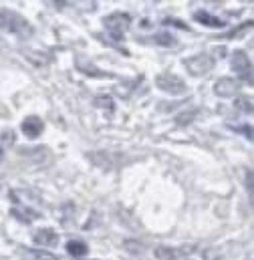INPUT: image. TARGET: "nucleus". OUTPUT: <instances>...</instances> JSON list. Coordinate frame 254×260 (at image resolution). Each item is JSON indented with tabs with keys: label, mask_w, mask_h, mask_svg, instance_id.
<instances>
[{
	"label": "nucleus",
	"mask_w": 254,
	"mask_h": 260,
	"mask_svg": "<svg viewBox=\"0 0 254 260\" xmlns=\"http://www.w3.org/2000/svg\"><path fill=\"white\" fill-rule=\"evenodd\" d=\"M155 256L160 260H222L216 250L206 248V246H196V244L157 246L155 248Z\"/></svg>",
	"instance_id": "nucleus-1"
},
{
	"label": "nucleus",
	"mask_w": 254,
	"mask_h": 260,
	"mask_svg": "<svg viewBox=\"0 0 254 260\" xmlns=\"http://www.w3.org/2000/svg\"><path fill=\"white\" fill-rule=\"evenodd\" d=\"M0 30L10 32L18 39H30L35 32L33 24L22 14H18L10 8H0Z\"/></svg>",
	"instance_id": "nucleus-2"
},
{
	"label": "nucleus",
	"mask_w": 254,
	"mask_h": 260,
	"mask_svg": "<svg viewBox=\"0 0 254 260\" xmlns=\"http://www.w3.org/2000/svg\"><path fill=\"white\" fill-rule=\"evenodd\" d=\"M129 24H131V18H129V14H123V12H113L103 18V26L113 41H123Z\"/></svg>",
	"instance_id": "nucleus-3"
},
{
	"label": "nucleus",
	"mask_w": 254,
	"mask_h": 260,
	"mask_svg": "<svg viewBox=\"0 0 254 260\" xmlns=\"http://www.w3.org/2000/svg\"><path fill=\"white\" fill-rule=\"evenodd\" d=\"M155 87H157L160 91L168 93V95H174V97H180V95H184V93L188 91L186 81L180 79V77L174 75V73H160V75L155 77Z\"/></svg>",
	"instance_id": "nucleus-4"
},
{
	"label": "nucleus",
	"mask_w": 254,
	"mask_h": 260,
	"mask_svg": "<svg viewBox=\"0 0 254 260\" xmlns=\"http://www.w3.org/2000/svg\"><path fill=\"white\" fill-rule=\"evenodd\" d=\"M230 67L236 73V77L248 85H252V63L244 51H234L230 57Z\"/></svg>",
	"instance_id": "nucleus-5"
},
{
	"label": "nucleus",
	"mask_w": 254,
	"mask_h": 260,
	"mask_svg": "<svg viewBox=\"0 0 254 260\" xmlns=\"http://www.w3.org/2000/svg\"><path fill=\"white\" fill-rule=\"evenodd\" d=\"M214 65H216L214 57H212V55H206V53H202V55H194V57H190V59L184 61V67L188 69V73L194 75V77H200V75L210 73V71L214 69Z\"/></svg>",
	"instance_id": "nucleus-6"
},
{
	"label": "nucleus",
	"mask_w": 254,
	"mask_h": 260,
	"mask_svg": "<svg viewBox=\"0 0 254 260\" xmlns=\"http://www.w3.org/2000/svg\"><path fill=\"white\" fill-rule=\"evenodd\" d=\"M238 89H240V83H238L236 79H232V77H220V79L214 83V93H216L218 97H224V99L236 95Z\"/></svg>",
	"instance_id": "nucleus-7"
},
{
	"label": "nucleus",
	"mask_w": 254,
	"mask_h": 260,
	"mask_svg": "<svg viewBox=\"0 0 254 260\" xmlns=\"http://www.w3.org/2000/svg\"><path fill=\"white\" fill-rule=\"evenodd\" d=\"M45 129V123H43V119L41 117H37V115H30V117H26L22 123H20V131L28 137V139H37L41 133Z\"/></svg>",
	"instance_id": "nucleus-8"
},
{
	"label": "nucleus",
	"mask_w": 254,
	"mask_h": 260,
	"mask_svg": "<svg viewBox=\"0 0 254 260\" xmlns=\"http://www.w3.org/2000/svg\"><path fill=\"white\" fill-rule=\"evenodd\" d=\"M33 240L39 244V246H57L59 244V234L55 232V230H51V228H41V230H37L35 234H33Z\"/></svg>",
	"instance_id": "nucleus-9"
},
{
	"label": "nucleus",
	"mask_w": 254,
	"mask_h": 260,
	"mask_svg": "<svg viewBox=\"0 0 254 260\" xmlns=\"http://www.w3.org/2000/svg\"><path fill=\"white\" fill-rule=\"evenodd\" d=\"M194 20H198L200 24H204V26H208V28H224V26H226L224 20H220V18L214 16V14H210L208 10H196V12H194Z\"/></svg>",
	"instance_id": "nucleus-10"
},
{
	"label": "nucleus",
	"mask_w": 254,
	"mask_h": 260,
	"mask_svg": "<svg viewBox=\"0 0 254 260\" xmlns=\"http://www.w3.org/2000/svg\"><path fill=\"white\" fill-rule=\"evenodd\" d=\"M20 256L24 260H61L57 258L55 254H49L45 250H39V248H28V246H20Z\"/></svg>",
	"instance_id": "nucleus-11"
},
{
	"label": "nucleus",
	"mask_w": 254,
	"mask_h": 260,
	"mask_svg": "<svg viewBox=\"0 0 254 260\" xmlns=\"http://www.w3.org/2000/svg\"><path fill=\"white\" fill-rule=\"evenodd\" d=\"M87 250H89L87 244L81 242V240H69V242H67V252H69L71 256H85Z\"/></svg>",
	"instance_id": "nucleus-12"
},
{
	"label": "nucleus",
	"mask_w": 254,
	"mask_h": 260,
	"mask_svg": "<svg viewBox=\"0 0 254 260\" xmlns=\"http://www.w3.org/2000/svg\"><path fill=\"white\" fill-rule=\"evenodd\" d=\"M151 39V43H155V45H162V47H174L176 45V37L174 35H170V32H157V35H153V37H149Z\"/></svg>",
	"instance_id": "nucleus-13"
},
{
	"label": "nucleus",
	"mask_w": 254,
	"mask_h": 260,
	"mask_svg": "<svg viewBox=\"0 0 254 260\" xmlns=\"http://www.w3.org/2000/svg\"><path fill=\"white\" fill-rule=\"evenodd\" d=\"M236 107L240 109V111H244V113H252V97H246V95H242V97H238L236 99Z\"/></svg>",
	"instance_id": "nucleus-14"
},
{
	"label": "nucleus",
	"mask_w": 254,
	"mask_h": 260,
	"mask_svg": "<svg viewBox=\"0 0 254 260\" xmlns=\"http://www.w3.org/2000/svg\"><path fill=\"white\" fill-rule=\"evenodd\" d=\"M77 67L81 69V73H85V75H91V77H109L107 73H101L99 69H95V67L89 65V63H87V65H81V63L77 61Z\"/></svg>",
	"instance_id": "nucleus-15"
},
{
	"label": "nucleus",
	"mask_w": 254,
	"mask_h": 260,
	"mask_svg": "<svg viewBox=\"0 0 254 260\" xmlns=\"http://www.w3.org/2000/svg\"><path fill=\"white\" fill-rule=\"evenodd\" d=\"M234 131H240V133H244V137H248V139H252V127L250 125H230Z\"/></svg>",
	"instance_id": "nucleus-16"
},
{
	"label": "nucleus",
	"mask_w": 254,
	"mask_h": 260,
	"mask_svg": "<svg viewBox=\"0 0 254 260\" xmlns=\"http://www.w3.org/2000/svg\"><path fill=\"white\" fill-rule=\"evenodd\" d=\"M95 105H99V107H103V105L105 107H111V99L109 97H97L95 99Z\"/></svg>",
	"instance_id": "nucleus-17"
},
{
	"label": "nucleus",
	"mask_w": 254,
	"mask_h": 260,
	"mask_svg": "<svg viewBox=\"0 0 254 260\" xmlns=\"http://www.w3.org/2000/svg\"><path fill=\"white\" fill-rule=\"evenodd\" d=\"M246 182H248V184H246V186H248V192L252 194V170L246 172Z\"/></svg>",
	"instance_id": "nucleus-18"
},
{
	"label": "nucleus",
	"mask_w": 254,
	"mask_h": 260,
	"mask_svg": "<svg viewBox=\"0 0 254 260\" xmlns=\"http://www.w3.org/2000/svg\"><path fill=\"white\" fill-rule=\"evenodd\" d=\"M0 159H2V145H0Z\"/></svg>",
	"instance_id": "nucleus-19"
}]
</instances>
